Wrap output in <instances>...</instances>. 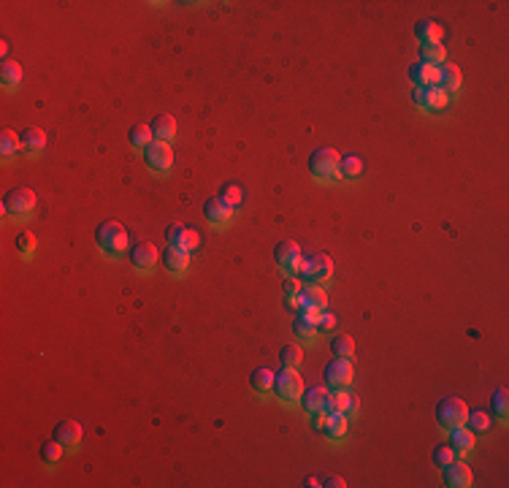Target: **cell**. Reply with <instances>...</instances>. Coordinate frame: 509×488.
Wrapping results in <instances>:
<instances>
[{
  "instance_id": "1",
  "label": "cell",
  "mask_w": 509,
  "mask_h": 488,
  "mask_svg": "<svg viewBox=\"0 0 509 488\" xmlns=\"http://www.w3.org/2000/svg\"><path fill=\"white\" fill-rule=\"evenodd\" d=\"M95 244L106 258H122L130 253V233L122 222L106 220L95 228Z\"/></svg>"
},
{
  "instance_id": "2",
  "label": "cell",
  "mask_w": 509,
  "mask_h": 488,
  "mask_svg": "<svg viewBox=\"0 0 509 488\" xmlns=\"http://www.w3.org/2000/svg\"><path fill=\"white\" fill-rule=\"evenodd\" d=\"M33 212H36V193L30 187H14L3 195L6 220H28Z\"/></svg>"
},
{
  "instance_id": "3",
  "label": "cell",
  "mask_w": 509,
  "mask_h": 488,
  "mask_svg": "<svg viewBox=\"0 0 509 488\" xmlns=\"http://www.w3.org/2000/svg\"><path fill=\"white\" fill-rule=\"evenodd\" d=\"M274 394L277 399L288 407H296L301 396H303V377L298 374V369H282L274 374Z\"/></svg>"
},
{
  "instance_id": "4",
  "label": "cell",
  "mask_w": 509,
  "mask_h": 488,
  "mask_svg": "<svg viewBox=\"0 0 509 488\" xmlns=\"http://www.w3.org/2000/svg\"><path fill=\"white\" fill-rule=\"evenodd\" d=\"M339 160L341 155L331 147L314 149L309 158V171L317 182H334V179H339Z\"/></svg>"
},
{
  "instance_id": "5",
  "label": "cell",
  "mask_w": 509,
  "mask_h": 488,
  "mask_svg": "<svg viewBox=\"0 0 509 488\" xmlns=\"http://www.w3.org/2000/svg\"><path fill=\"white\" fill-rule=\"evenodd\" d=\"M466 418H468L466 401L458 399V396H447V399H442L436 404V421H439V426L444 432H450L455 426H464Z\"/></svg>"
},
{
  "instance_id": "6",
  "label": "cell",
  "mask_w": 509,
  "mask_h": 488,
  "mask_svg": "<svg viewBox=\"0 0 509 488\" xmlns=\"http://www.w3.org/2000/svg\"><path fill=\"white\" fill-rule=\"evenodd\" d=\"M334 274V261L325 255V253H312L309 258H303V266H301V277L303 282L309 285H323L328 282Z\"/></svg>"
},
{
  "instance_id": "7",
  "label": "cell",
  "mask_w": 509,
  "mask_h": 488,
  "mask_svg": "<svg viewBox=\"0 0 509 488\" xmlns=\"http://www.w3.org/2000/svg\"><path fill=\"white\" fill-rule=\"evenodd\" d=\"M144 163L155 174H169L171 166H173V149H171L169 141H152L144 149Z\"/></svg>"
},
{
  "instance_id": "8",
  "label": "cell",
  "mask_w": 509,
  "mask_h": 488,
  "mask_svg": "<svg viewBox=\"0 0 509 488\" xmlns=\"http://www.w3.org/2000/svg\"><path fill=\"white\" fill-rule=\"evenodd\" d=\"M274 258H277V266L282 268L288 277H298V274H301L303 253H301V247H298L296 242H282V244H277Z\"/></svg>"
},
{
  "instance_id": "9",
  "label": "cell",
  "mask_w": 509,
  "mask_h": 488,
  "mask_svg": "<svg viewBox=\"0 0 509 488\" xmlns=\"http://www.w3.org/2000/svg\"><path fill=\"white\" fill-rule=\"evenodd\" d=\"M166 242H169V247H176V250H184V253H195L198 247H201V236H198V231L195 228H187V225H171L169 231H166Z\"/></svg>"
},
{
  "instance_id": "10",
  "label": "cell",
  "mask_w": 509,
  "mask_h": 488,
  "mask_svg": "<svg viewBox=\"0 0 509 488\" xmlns=\"http://www.w3.org/2000/svg\"><path fill=\"white\" fill-rule=\"evenodd\" d=\"M325 310H328V296H325V290H323V288H317V285H306V288H301L298 315L320 317Z\"/></svg>"
},
{
  "instance_id": "11",
  "label": "cell",
  "mask_w": 509,
  "mask_h": 488,
  "mask_svg": "<svg viewBox=\"0 0 509 488\" xmlns=\"http://www.w3.org/2000/svg\"><path fill=\"white\" fill-rule=\"evenodd\" d=\"M127 255H130V264L136 266V271H141V274H149L152 268L158 266V261H160V253H158V247L152 242L133 244Z\"/></svg>"
},
{
  "instance_id": "12",
  "label": "cell",
  "mask_w": 509,
  "mask_h": 488,
  "mask_svg": "<svg viewBox=\"0 0 509 488\" xmlns=\"http://www.w3.org/2000/svg\"><path fill=\"white\" fill-rule=\"evenodd\" d=\"M412 100H415V106L423 109V112H442V109L447 106L450 95L442 87H415Z\"/></svg>"
},
{
  "instance_id": "13",
  "label": "cell",
  "mask_w": 509,
  "mask_h": 488,
  "mask_svg": "<svg viewBox=\"0 0 509 488\" xmlns=\"http://www.w3.org/2000/svg\"><path fill=\"white\" fill-rule=\"evenodd\" d=\"M314 426L328 440L339 443L341 437L347 434V415H341V412H320V415H314Z\"/></svg>"
},
{
  "instance_id": "14",
  "label": "cell",
  "mask_w": 509,
  "mask_h": 488,
  "mask_svg": "<svg viewBox=\"0 0 509 488\" xmlns=\"http://www.w3.org/2000/svg\"><path fill=\"white\" fill-rule=\"evenodd\" d=\"M352 374H355V369H352L349 358H334V361L325 366V383H328L331 388H349Z\"/></svg>"
},
{
  "instance_id": "15",
  "label": "cell",
  "mask_w": 509,
  "mask_h": 488,
  "mask_svg": "<svg viewBox=\"0 0 509 488\" xmlns=\"http://www.w3.org/2000/svg\"><path fill=\"white\" fill-rule=\"evenodd\" d=\"M54 440L63 445L65 450H79L82 440H85V429L76 421H63L54 426Z\"/></svg>"
},
{
  "instance_id": "16",
  "label": "cell",
  "mask_w": 509,
  "mask_h": 488,
  "mask_svg": "<svg viewBox=\"0 0 509 488\" xmlns=\"http://www.w3.org/2000/svg\"><path fill=\"white\" fill-rule=\"evenodd\" d=\"M328 396L331 391L325 385H312V388H303V396H301V407L309 412V415H320L328 410Z\"/></svg>"
},
{
  "instance_id": "17",
  "label": "cell",
  "mask_w": 509,
  "mask_h": 488,
  "mask_svg": "<svg viewBox=\"0 0 509 488\" xmlns=\"http://www.w3.org/2000/svg\"><path fill=\"white\" fill-rule=\"evenodd\" d=\"M444 483L453 488H466L474 483V472H471V467L468 464H464V461H450L447 467H444Z\"/></svg>"
},
{
  "instance_id": "18",
  "label": "cell",
  "mask_w": 509,
  "mask_h": 488,
  "mask_svg": "<svg viewBox=\"0 0 509 488\" xmlns=\"http://www.w3.org/2000/svg\"><path fill=\"white\" fill-rule=\"evenodd\" d=\"M409 79L415 87H439V68L420 60V63L409 65Z\"/></svg>"
},
{
  "instance_id": "19",
  "label": "cell",
  "mask_w": 509,
  "mask_h": 488,
  "mask_svg": "<svg viewBox=\"0 0 509 488\" xmlns=\"http://www.w3.org/2000/svg\"><path fill=\"white\" fill-rule=\"evenodd\" d=\"M204 215H206V220H209V225H214V228H225L228 222L233 220V209L225 204V201H219V198H209L206 201V206H204Z\"/></svg>"
},
{
  "instance_id": "20",
  "label": "cell",
  "mask_w": 509,
  "mask_h": 488,
  "mask_svg": "<svg viewBox=\"0 0 509 488\" xmlns=\"http://www.w3.org/2000/svg\"><path fill=\"white\" fill-rule=\"evenodd\" d=\"M325 412H341V415L352 418L358 412V399L347 388H336V394L328 396V410Z\"/></svg>"
},
{
  "instance_id": "21",
  "label": "cell",
  "mask_w": 509,
  "mask_h": 488,
  "mask_svg": "<svg viewBox=\"0 0 509 488\" xmlns=\"http://www.w3.org/2000/svg\"><path fill=\"white\" fill-rule=\"evenodd\" d=\"M19 136H22V152L28 158H41L43 149H46V134L41 128H28Z\"/></svg>"
},
{
  "instance_id": "22",
  "label": "cell",
  "mask_w": 509,
  "mask_h": 488,
  "mask_svg": "<svg viewBox=\"0 0 509 488\" xmlns=\"http://www.w3.org/2000/svg\"><path fill=\"white\" fill-rule=\"evenodd\" d=\"M447 434H450V447L455 450V456H466V453L474 450V432L466 429V423H464V426L450 429Z\"/></svg>"
},
{
  "instance_id": "23",
  "label": "cell",
  "mask_w": 509,
  "mask_h": 488,
  "mask_svg": "<svg viewBox=\"0 0 509 488\" xmlns=\"http://www.w3.org/2000/svg\"><path fill=\"white\" fill-rule=\"evenodd\" d=\"M461 85H464V76H461V68L458 65H442L439 68V87L444 89L447 95H455L458 89H461Z\"/></svg>"
},
{
  "instance_id": "24",
  "label": "cell",
  "mask_w": 509,
  "mask_h": 488,
  "mask_svg": "<svg viewBox=\"0 0 509 488\" xmlns=\"http://www.w3.org/2000/svg\"><path fill=\"white\" fill-rule=\"evenodd\" d=\"M415 36H418V41L423 46H431V44H442L444 30H442V25H436V22H431V19H423V22H418Z\"/></svg>"
},
{
  "instance_id": "25",
  "label": "cell",
  "mask_w": 509,
  "mask_h": 488,
  "mask_svg": "<svg viewBox=\"0 0 509 488\" xmlns=\"http://www.w3.org/2000/svg\"><path fill=\"white\" fill-rule=\"evenodd\" d=\"M163 264H166V268H169L171 274H184V271L190 268V253L176 250V247H166Z\"/></svg>"
},
{
  "instance_id": "26",
  "label": "cell",
  "mask_w": 509,
  "mask_h": 488,
  "mask_svg": "<svg viewBox=\"0 0 509 488\" xmlns=\"http://www.w3.org/2000/svg\"><path fill=\"white\" fill-rule=\"evenodd\" d=\"M152 134H155V141H173L176 136V120L171 114H158L152 120Z\"/></svg>"
},
{
  "instance_id": "27",
  "label": "cell",
  "mask_w": 509,
  "mask_h": 488,
  "mask_svg": "<svg viewBox=\"0 0 509 488\" xmlns=\"http://www.w3.org/2000/svg\"><path fill=\"white\" fill-rule=\"evenodd\" d=\"M22 152V136L17 131H3L0 134V155L3 160H14Z\"/></svg>"
},
{
  "instance_id": "28",
  "label": "cell",
  "mask_w": 509,
  "mask_h": 488,
  "mask_svg": "<svg viewBox=\"0 0 509 488\" xmlns=\"http://www.w3.org/2000/svg\"><path fill=\"white\" fill-rule=\"evenodd\" d=\"M293 331H296L298 339L314 342V337L320 334V331H317V317H312V315H298L296 320H293Z\"/></svg>"
},
{
  "instance_id": "29",
  "label": "cell",
  "mask_w": 509,
  "mask_h": 488,
  "mask_svg": "<svg viewBox=\"0 0 509 488\" xmlns=\"http://www.w3.org/2000/svg\"><path fill=\"white\" fill-rule=\"evenodd\" d=\"M250 385H252L254 394H260V396L271 394V391H274V372H271V369H266V366L254 369L252 374H250Z\"/></svg>"
},
{
  "instance_id": "30",
  "label": "cell",
  "mask_w": 509,
  "mask_h": 488,
  "mask_svg": "<svg viewBox=\"0 0 509 488\" xmlns=\"http://www.w3.org/2000/svg\"><path fill=\"white\" fill-rule=\"evenodd\" d=\"M0 82L6 89H17L22 85V65L17 60H6L0 68Z\"/></svg>"
},
{
  "instance_id": "31",
  "label": "cell",
  "mask_w": 509,
  "mask_h": 488,
  "mask_svg": "<svg viewBox=\"0 0 509 488\" xmlns=\"http://www.w3.org/2000/svg\"><path fill=\"white\" fill-rule=\"evenodd\" d=\"M219 201H225L233 212H239L241 209V204H244V190L239 187V184H233V182H228V184H222V190H219V195H217Z\"/></svg>"
},
{
  "instance_id": "32",
  "label": "cell",
  "mask_w": 509,
  "mask_h": 488,
  "mask_svg": "<svg viewBox=\"0 0 509 488\" xmlns=\"http://www.w3.org/2000/svg\"><path fill=\"white\" fill-rule=\"evenodd\" d=\"M363 174V160L358 155H341L339 160V177L341 179H358Z\"/></svg>"
},
{
  "instance_id": "33",
  "label": "cell",
  "mask_w": 509,
  "mask_h": 488,
  "mask_svg": "<svg viewBox=\"0 0 509 488\" xmlns=\"http://www.w3.org/2000/svg\"><path fill=\"white\" fill-rule=\"evenodd\" d=\"M152 141H155L152 125L138 123V125H133V128H130V147H136V149H147Z\"/></svg>"
},
{
  "instance_id": "34",
  "label": "cell",
  "mask_w": 509,
  "mask_h": 488,
  "mask_svg": "<svg viewBox=\"0 0 509 488\" xmlns=\"http://www.w3.org/2000/svg\"><path fill=\"white\" fill-rule=\"evenodd\" d=\"M63 453H65V447L57 443L54 437H52L49 443L41 445V461L46 467H57V464L63 461Z\"/></svg>"
},
{
  "instance_id": "35",
  "label": "cell",
  "mask_w": 509,
  "mask_h": 488,
  "mask_svg": "<svg viewBox=\"0 0 509 488\" xmlns=\"http://www.w3.org/2000/svg\"><path fill=\"white\" fill-rule=\"evenodd\" d=\"M466 423L474 434H488V432H490V426H493V418H490L488 412H482V410H474V412L466 418Z\"/></svg>"
},
{
  "instance_id": "36",
  "label": "cell",
  "mask_w": 509,
  "mask_h": 488,
  "mask_svg": "<svg viewBox=\"0 0 509 488\" xmlns=\"http://www.w3.org/2000/svg\"><path fill=\"white\" fill-rule=\"evenodd\" d=\"M420 60H423V63H428V65H436V68H442V65H444V60H447V49H444L442 44L423 46V49H420Z\"/></svg>"
},
{
  "instance_id": "37",
  "label": "cell",
  "mask_w": 509,
  "mask_h": 488,
  "mask_svg": "<svg viewBox=\"0 0 509 488\" xmlns=\"http://www.w3.org/2000/svg\"><path fill=\"white\" fill-rule=\"evenodd\" d=\"M331 350H334L336 358H352V355H355V342H352V337H347V334H336V337L331 339Z\"/></svg>"
},
{
  "instance_id": "38",
  "label": "cell",
  "mask_w": 509,
  "mask_h": 488,
  "mask_svg": "<svg viewBox=\"0 0 509 488\" xmlns=\"http://www.w3.org/2000/svg\"><path fill=\"white\" fill-rule=\"evenodd\" d=\"M490 407H493V415H496L499 421H507V412H509L507 388H499V391H493V396H490Z\"/></svg>"
},
{
  "instance_id": "39",
  "label": "cell",
  "mask_w": 509,
  "mask_h": 488,
  "mask_svg": "<svg viewBox=\"0 0 509 488\" xmlns=\"http://www.w3.org/2000/svg\"><path fill=\"white\" fill-rule=\"evenodd\" d=\"M36 247H39V244H36V236H33L30 231H25V233L17 236V250H19L22 258H33V255H36Z\"/></svg>"
},
{
  "instance_id": "40",
  "label": "cell",
  "mask_w": 509,
  "mask_h": 488,
  "mask_svg": "<svg viewBox=\"0 0 509 488\" xmlns=\"http://www.w3.org/2000/svg\"><path fill=\"white\" fill-rule=\"evenodd\" d=\"M279 358H282V366H288V369H301V363H303V353H301V348H296V345L282 348Z\"/></svg>"
},
{
  "instance_id": "41",
  "label": "cell",
  "mask_w": 509,
  "mask_h": 488,
  "mask_svg": "<svg viewBox=\"0 0 509 488\" xmlns=\"http://www.w3.org/2000/svg\"><path fill=\"white\" fill-rule=\"evenodd\" d=\"M450 461H455V450L450 447V443L436 445V447H433V464H436L439 469H444Z\"/></svg>"
},
{
  "instance_id": "42",
  "label": "cell",
  "mask_w": 509,
  "mask_h": 488,
  "mask_svg": "<svg viewBox=\"0 0 509 488\" xmlns=\"http://www.w3.org/2000/svg\"><path fill=\"white\" fill-rule=\"evenodd\" d=\"M334 328H336V317L325 310L320 317H317V331H320V334H331Z\"/></svg>"
},
{
  "instance_id": "43",
  "label": "cell",
  "mask_w": 509,
  "mask_h": 488,
  "mask_svg": "<svg viewBox=\"0 0 509 488\" xmlns=\"http://www.w3.org/2000/svg\"><path fill=\"white\" fill-rule=\"evenodd\" d=\"M301 288H303V285L298 282L296 277H290V279L285 282V296H298V293H301Z\"/></svg>"
},
{
  "instance_id": "44",
  "label": "cell",
  "mask_w": 509,
  "mask_h": 488,
  "mask_svg": "<svg viewBox=\"0 0 509 488\" xmlns=\"http://www.w3.org/2000/svg\"><path fill=\"white\" fill-rule=\"evenodd\" d=\"M323 486H328V488H344V486H347V483H344L341 478H328V480H325Z\"/></svg>"
},
{
  "instance_id": "45",
  "label": "cell",
  "mask_w": 509,
  "mask_h": 488,
  "mask_svg": "<svg viewBox=\"0 0 509 488\" xmlns=\"http://www.w3.org/2000/svg\"><path fill=\"white\" fill-rule=\"evenodd\" d=\"M303 486H309V488H314V486H320V480L314 478V475H309L306 480H303Z\"/></svg>"
}]
</instances>
